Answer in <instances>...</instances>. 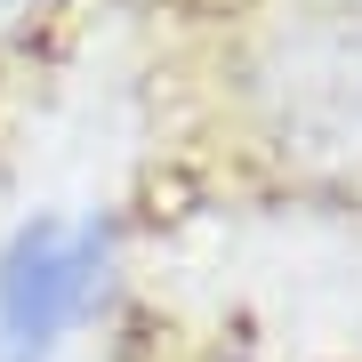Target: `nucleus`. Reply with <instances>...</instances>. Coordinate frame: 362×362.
Instances as JSON below:
<instances>
[{"label":"nucleus","mask_w":362,"mask_h":362,"mask_svg":"<svg viewBox=\"0 0 362 362\" xmlns=\"http://www.w3.org/2000/svg\"><path fill=\"white\" fill-rule=\"evenodd\" d=\"M113 282V226L25 218L0 250V362H57Z\"/></svg>","instance_id":"f257e3e1"},{"label":"nucleus","mask_w":362,"mask_h":362,"mask_svg":"<svg viewBox=\"0 0 362 362\" xmlns=\"http://www.w3.org/2000/svg\"><path fill=\"white\" fill-rule=\"evenodd\" d=\"M33 8H40V0H0V33H16V25H25Z\"/></svg>","instance_id":"f03ea898"}]
</instances>
